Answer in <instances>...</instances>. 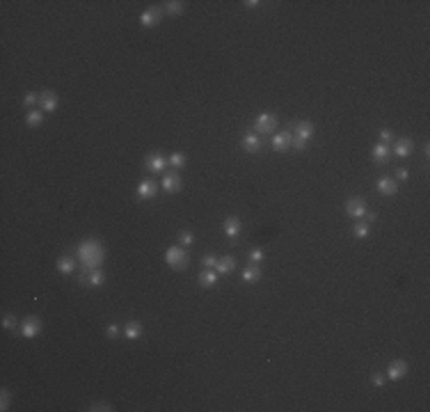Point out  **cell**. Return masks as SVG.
Returning <instances> with one entry per match:
<instances>
[{"instance_id":"cell-1","label":"cell","mask_w":430,"mask_h":412,"mask_svg":"<svg viewBox=\"0 0 430 412\" xmlns=\"http://www.w3.org/2000/svg\"><path fill=\"white\" fill-rule=\"evenodd\" d=\"M76 256L80 261L82 270H96V268L103 266V259H106V248L98 238H85L78 250H76Z\"/></svg>"},{"instance_id":"cell-2","label":"cell","mask_w":430,"mask_h":412,"mask_svg":"<svg viewBox=\"0 0 430 412\" xmlns=\"http://www.w3.org/2000/svg\"><path fill=\"white\" fill-rule=\"evenodd\" d=\"M188 259H190L188 252H186V248H181V245H172V248H167V252H165V261L172 270H186V268H188Z\"/></svg>"},{"instance_id":"cell-3","label":"cell","mask_w":430,"mask_h":412,"mask_svg":"<svg viewBox=\"0 0 430 412\" xmlns=\"http://www.w3.org/2000/svg\"><path fill=\"white\" fill-rule=\"evenodd\" d=\"M277 130V117L272 112H261L254 122V133L256 136H266V133H274Z\"/></svg>"},{"instance_id":"cell-4","label":"cell","mask_w":430,"mask_h":412,"mask_svg":"<svg viewBox=\"0 0 430 412\" xmlns=\"http://www.w3.org/2000/svg\"><path fill=\"white\" fill-rule=\"evenodd\" d=\"M39 332H42V320H39V316H28L21 326V336L23 339H34V336H39Z\"/></svg>"},{"instance_id":"cell-5","label":"cell","mask_w":430,"mask_h":412,"mask_svg":"<svg viewBox=\"0 0 430 412\" xmlns=\"http://www.w3.org/2000/svg\"><path fill=\"white\" fill-rule=\"evenodd\" d=\"M346 213H348L350 218H355V220H362L366 213V200L364 197H350L348 202H346Z\"/></svg>"},{"instance_id":"cell-6","label":"cell","mask_w":430,"mask_h":412,"mask_svg":"<svg viewBox=\"0 0 430 412\" xmlns=\"http://www.w3.org/2000/svg\"><path fill=\"white\" fill-rule=\"evenodd\" d=\"M158 190H160V186H158L154 179H142L140 184H138V197H140L142 202L154 200V197L158 195Z\"/></svg>"},{"instance_id":"cell-7","label":"cell","mask_w":430,"mask_h":412,"mask_svg":"<svg viewBox=\"0 0 430 412\" xmlns=\"http://www.w3.org/2000/svg\"><path fill=\"white\" fill-rule=\"evenodd\" d=\"M376 188H378V192L384 195V197L398 195V181L392 179V176H380V179L376 181Z\"/></svg>"},{"instance_id":"cell-8","label":"cell","mask_w":430,"mask_h":412,"mask_svg":"<svg viewBox=\"0 0 430 412\" xmlns=\"http://www.w3.org/2000/svg\"><path fill=\"white\" fill-rule=\"evenodd\" d=\"M183 186L181 176H178V172H167L165 176H162V192H167V195H174V192H178Z\"/></svg>"},{"instance_id":"cell-9","label":"cell","mask_w":430,"mask_h":412,"mask_svg":"<svg viewBox=\"0 0 430 412\" xmlns=\"http://www.w3.org/2000/svg\"><path fill=\"white\" fill-rule=\"evenodd\" d=\"M160 18H162V10H160V7H149V10H144V12L140 14L142 28H154V26H158V23H160Z\"/></svg>"},{"instance_id":"cell-10","label":"cell","mask_w":430,"mask_h":412,"mask_svg":"<svg viewBox=\"0 0 430 412\" xmlns=\"http://www.w3.org/2000/svg\"><path fill=\"white\" fill-rule=\"evenodd\" d=\"M405 376H408V362H405V360H394V362L387 366V378L394 380V382L405 378Z\"/></svg>"},{"instance_id":"cell-11","label":"cell","mask_w":430,"mask_h":412,"mask_svg":"<svg viewBox=\"0 0 430 412\" xmlns=\"http://www.w3.org/2000/svg\"><path fill=\"white\" fill-rule=\"evenodd\" d=\"M39 106H42L44 112H55L58 110V94L53 90H44L39 94Z\"/></svg>"},{"instance_id":"cell-12","label":"cell","mask_w":430,"mask_h":412,"mask_svg":"<svg viewBox=\"0 0 430 412\" xmlns=\"http://www.w3.org/2000/svg\"><path fill=\"white\" fill-rule=\"evenodd\" d=\"M144 168L149 170V172L158 174V172H162V170L167 168V158L160 156V154H149V156L144 158Z\"/></svg>"},{"instance_id":"cell-13","label":"cell","mask_w":430,"mask_h":412,"mask_svg":"<svg viewBox=\"0 0 430 412\" xmlns=\"http://www.w3.org/2000/svg\"><path fill=\"white\" fill-rule=\"evenodd\" d=\"M142 332H144V328H142L140 320H128V323L122 328V334H124V339H128V342H138L142 336Z\"/></svg>"},{"instance_id":"cell-14","label":"cell","mask_w":430,"mask_h":412,"mask_svg":"<svg viewBox=\"0 0 430 412\" xmlns=\"http://www.w3.org/2000/svg\"><path fill=\"white\" fill-rule=\"evenodd\" d=\"M240 144H242V149H245L248 154H258L261 152V146H264V142H261V138H258L256 133H245L242 140H240Z\"/></svg>"},{"instance_id":"cell-15","label":"cell","mask_w":430,"mask_h":412,"mask_svg":"<svg viewBox=\"0 0 430 412\" xmlns=\"http://www.w3.org/2000/svg\"><path fill=\"white\" fill-rule=\"evenodd\" d=\"M412 149H414V142L410 140V138H398V140L394 142L392 154L398 158H408L410 154H412Z\"/></svg>"},{"instance_id":"cell-16","label":"cell","mask_w":430,"mask_h":412,"mask_svg":"<svg viewBox=\"0 0 430 412\" xmlns=\"http://www.w3.org/2000/svg\"><path fill=\"white\" fill-rule=\"evenodd\" d=\"M293 136L300 138L302 142H309L314 138V124H312V122H306V120L298 122V124L293 126Z\"/></svg>"},{"instance_id":"cell-17","label":"cell","mask_w":430,"mask_h":412,"mask_svg":"<svg viewBox=\"0 0 430 412\" xmlns=\"http://www.w3.org/2000/svg\"><path fill=\"white\" fill-rule=\"evenodd\" d=\"M222 229H224L226 238H238V236H240V232H242V224H240V220H238L236 216H229L224 220V224H222Z\"/></svg>"},{"instance_id":"cell-18","label":"cell","mask_w":430,"mask_h":412,"mask_svg":"<svg viewBox=\"0 0 430 412\" xmlns=\"http://www.w3.org/2000/svg\"><path fill=\"white\" fill-rule=\"evenodd\" d=\"M236 270V256L226 254V256H220L218 264H215V272L218 275H229V272Z\"/></svg>"},{"instance_id":"cell-19","label":"cell","mask_w":430,"mask_h":412,"mask_svg":"<svg viewBox=\"0 0 430 412\" xmlns=\"http://www.w3.org/2000/svg\"><path fill=\"white\" fill-rule=\"evenodd\" d=\"M389 158H392V149H389V144L378 142V144L373 146V160H376L378 165H384V163H389Z\"/></svg>"},{"instance_id":"cell-20","label":"cell","mask_w":430,"mask_h":412,"mask_svg":"<svg viewBox=\"0 0 430 412\" xmlns=\"http://www.w3.org/2000/svg\"><path fill=\"white\" fill-rule=\"evenodd\" d=\"M197 282L202 284V286H204V288H210V286H215V284L220 282V275L215 272V268H206V270H202V272H199Z\"/></svg>"},{"instance_id":"cell-21","label":"cell","mask_w":430,"mask_h":412,"mask_svg":"<svg viewBox=\"0 0 430 412\" xmlns=\"http://www.w3.org/2000/svg\"><path fill=\"white\" fill-rule=\"evenodd\" d=\"M290 146V133L286 130V133H274L272 136V149L274 152H286Z\"/></svg>"},{"instance_id":"cell-22","label":"cell","mask_w":430,"mask_h":412,"mask_svg":"<svg viewBox=\"0 0 430 412\" xmlns=\"http://www.w3.org/2000/svg\"><path fill=\"white\" fill-rule=\"evenodd\" d=\"M240 280H242L245 284H256L258 280H261V268L254 266V264H250V266L245 268V270H242Z\"/></svg>"},{"instance_id":"cell-23","label":"cell","mask_w":430,"mask_h":412,"mask_svg":"<svg viewBox=\"0 0 430 412\" xmlns=\"http://www.w3.org/2000/svg\"><path fill=\"white\" fill-rule=\"evenodd\" d=\"M103 284H106V272H103L101 268L87 272V286L90 288H98V286H103Z\"/></svg>"},{"instance_id":"cell-24","label":"cell","mask_w":430,"mask_h":412,"mask_svg":"<svg viewBox=\"0 0 430 412\" xmlns=\"http://www.w3.org/2000/svg\"><path fill=\"white\" fill-rule=\"evenodd\" d=\"M55 266H58V270L62 272V275H71V272L76 270V261L71 259L69 254H62L58 261H55Z\"/></svg>"},{"instance_id":"cell-25","label":"cell","mask_w":430,"mask_h":412,"mask_svg":"<svg viewBox=\"0 0 430 412\" xmlns=\"http://www.w3.org/2000/svg\"><path fill=\"white\" fill-rule=\"evenodd\" d=\"M44 122V110H28L26 114V124L30 126V128H37L39 124Z\"/></svg>"},{"instance_id":"cell-26","label":"cell","mask_w":430,"mask_h":412,"mask_svg":"<svg viewBox=\"0 0 430 412\" xmlns=\"http://www.w3.org/2000/svg\"><path fill=\"white\" fill-rule=\"evenodd\" d=\"M186 160H188V158H186V154L183 152H174L172 156L167 158V165H172L174 170H183L186 168Z\"/></svg>"},{"instance_id":"cell-27","label":"cell","mask_w":430,"mask_h":412,"mask_svg":"<svg viewBox=\"0 0 430 412\" xmlns=\"http://www.w3.org/2000/svg\"><path fill=\"white\" fill-rule=\"evenodd\" d=\"M183 7H186V2H181V0H170V2H165L162 12H167L170 16H178L183 12Z\"/></svg>"},{"instance_id":"cell-28","label":"cell","mask_w":430,"mask_h":412,"mask_svg":"<svg viewBox=\"0 0 430 412\" xmlns=\"http://www.w3.org/2000/svg\"><path fill=\"white\" fill-rule=\"evenodd\" d=\"M352 234H355V238H368V234H371V224L366 222H357L355 227H352Z\"/></svg>"},{"instance_id":"cell-29","label":"cell","mask_w":430,"mask_h":412,"mask_svg":"<svg viewBox=\"0 0 430 412\" xmlns=\"http://www.w3.org/2000/svg\"><path fill=\"white\" fill-rule=\"evenodd\" d=\"M192 243H194V234L190 232V229L178 232V245H181V248H190Z\"/></svg>"},{"instance_id":"cell-30","label":"cell","mask_w":430,"mask_h":412,"mask_svg":"<svg viewBox=\"0 0 430 412\" xmlns=\"http://www.w3.org/2000/svg\"><path fill=\"white\" fill-rule=\"evenodd\" d=\"M248 256H250V264H254V266H258V264L266 259V254H264V250L261 248H252Z\"/></svg>"},{"instance_id":"cell-31","label":"cell","mask_w":430,"mask_h":412,"mask_svg":"<svg viewBox=\"0 0 430 412\" xmlns=\"http://www.w3.org/2000/svg\"><path fill=\"white\" fill-rule=\"evenodd\" d=\"M119 334H122V328H119L117 323H110V326L106 328V336H108V339H117Z\"/></svg>"},{"instance_id":"cell-32","label":"cell","mask_w":430,"mask_h":412,"mask_svg":"<svg viewBox=\"0 0 430 412\" xmlns=\"http://www.w3.org/2000/svg\"><path fill=\"white\" fill-rule=\"evenodd\" d=\"M2 328H5V330H14V328H16V316L14 314L2 316Z\"/></svg>"},{"instance_id":"cell-33","label":"cell","mask_w":430,"mask_h":412,"mask_svg":"<svg viewBox=\"0 0 430 412\" xmlns=\"http://www.w3.org/2000/svg\"><path fill=\"white\" fill-rule=\"evenodd\" d=\"M10 390H2V396H0V410L5 412V410H10Z\"/></svg>"},{"instance_id":"cell-34","label":"cell","mask_w":430,"mask_h":412,"mask_svg":"<svg viewBox=\"0 0 430 412\" xmlns=\"http://www.w3.org/2000/svg\"><path fill=\"white\" fill-rule=\"evenodd\" d=\"M23 103H26L28 108H32L34 103H39V94H37V92H28L26 98H23Z\"/></svg>"},{"instance_id":"cell-35","label":"cell","mask_w":430,"mask_h":412,"mask_svg":"<svg viewBox=\"0 0 430 412\" xmlns=\"http://www.w3.org/2000/svg\"><path fill=\"white\" fill-rule=\"evenodd\" d=\"M202 264H204V268H215V264H218V256H215V254H204V256H202Z\"/></svg>"},{"instance_id":"cell-36","label":"cell","mask_w":430,"mask_h":412,"mask_svg":"<svg viewBox=\"0 0 430 412\" xmlns=\"http://www.w3.org/2000/svg\"><path fill=\"white\" fill-rule=\"evenodd\" d=\"M392 140H394V130H392V128H382V130H380V142L389 144Z\"/></svg>"},{"instance_id":"cell-37","label":"cell","mask_w":430,"mask_h":412,"mask_svg":"<svg viewBox=\"0 0 430 412\" xmlns=\"http://www.w3.org/2000/svg\"><path fill=\"white\" fill-rule=\"evenodd\" d=\"M90 410H92V412H98V410H108V412H110V410H114V408L110 406V403H94Z\"/></svg>"},{"instance_id":"cell-38","label":"cell","mask_w":430,"mask_h":412,"mask_svg":"<svg viewBox=\"0 0 430 412\" xmlns=\"http://www.w3.org/2000/svg\"><path fill=\"white\" fill-rule=\"evenodd\" d=\"M371 382H373L376 387H380V390H382V385H384V376H382V374H373Z\"/></svg>"},{"instance_id":"cell-39","label":"cell","mask_w":430,"mask_h":412,"mask_svg":"<svg viewBox=\"0 0 430 412\" xmlns=\"http://www.w3.org/2000/svg\"><path fill=\"white\" fill-rule=\"evenodd\" d=\"M408 176H410L408 168H398V170H396V179H398V181H405Z\"/></svg>"},{"instance_id":"cell-40","label":"cell","mask_w":430,"mask_h":412,"mask_svg":"<svg viewBox=\"0 0 430 412\" xmlns=\"http://www.w3.org/2000/svg\"><path fill=\"white\" fill-rule=\"evenodd\" d=\"M364 216H366V224H373L378 220V213L376 211H366Z\"/></svg>"},{"instance_id":"cell-41","label":"cell","mask_w":430,"mask_h":412,"mask_svg":"<svg viewBox=\"0 0 430 412\" xmlns=\"http://www.w3.org/2000/svg\"><path fill=\"white\" fill-rule=\"evenodd\" d=\"M242 5H245V7H250V10H254V7H258V5H261V2H258V0H245Z\"/></svg>"}]
</instances>
